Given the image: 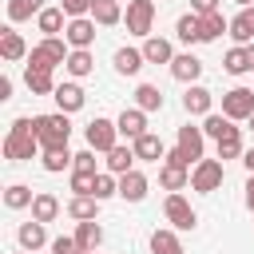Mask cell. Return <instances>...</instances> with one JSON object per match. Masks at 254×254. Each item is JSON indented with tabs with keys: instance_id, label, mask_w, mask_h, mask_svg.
I'll return each mask as SVG.
<instances>
[{
	"instance_id": "6da1fadb",
	"label": "cell",
	"mask_w": 254,
	"mask_h": 254,
	"mask_svg": "<svg viewBox=\"0 0 254 254\" xmlns=\"http://www.w3.org/2000/svg\"><path fill=\"white\" fill-rule=\"evenodd\" d=\"M36 155H44V147L36 139V119H28V115L12 119L8 135H4V159L8 163H32Z\"/></svg>"
},
{
	"instance_id": "7a4b0ae2",
	"label": "cell",
	"mask_w": 254,
	"mask_h": 254,
	"mask_svg": "<svg viewBox=\"0 0 254 254\" xmlns=\"http://www.w3.org/2000/svg\"><path fill=\"white\" fill-rule=\"evenodd\" d=\"M36 139H40L44 151H52V147H67V139H71V119H67L64 111L36 115Z\"/></svg>"
},
{
	"instance_id": "3957f363",
	"label": "cell",
	"mask_w": 254,
	"mask_h": 254,
	"mask_svg": "<svg viewBox=\"0 0 254 254\" xmlns=\"http://www.w3.org/2000/svg\"><path fill=\"white\" fill-rule=\"evenodd\" d=\"M67 40H60V36H44L32 52H28V67H36V71H56L60 64H67V48H64Z\"/></svg>"
},
{
	"instance_id": "277c9868",
	"label": "cell",
	"mask_w": 254,
	"mask_h": 254,
	"mask_svg": "<svg viewBox=\"0 0 254 254\" xmlns=\"http://www.w3.org/2000/svg\"><path fill=\"white\" fill-rule=\"evenodd\" d=\"M83 135H87V147H91V151H99V155H107L111 147H119V123H115V119L95 115V119L83 127Z\"/></svg>"
},
{
	"instance_id": "5b68a950",
	"label": "cell",
	"mask_w": 254,
	"mask_h": 254,
	"mask_svg": "<svg viewBox=\"0 0 254 254\" xmlns=\"http://www.w3.org/2000/svg\"><path fill=\"white\" fill-rule=\"evenodd\" d=\"M222 179H226L222 159H202V163H194V171H190V190H198V194H214V190L222 187Z\"/></svg>"
},
{
	"instance_id": "8992f818",
	"label": "cell",
	"mask_w": 254,
	"mask_h": 254,
	"mask_svg": "<svg viewBox=\"0 0 254 254\" xmlns=\"http://www.w3.org/2000/svg\"><path fill=\"white\" fill-rule=\"evenodd\" d=\"M123 20H127V32L131 36L147 40L151 28H155V0H131L127 12H123Z\"/></svg>"
},
{
	"instance_id": "52a82bcc",
	"label": "cell",
	"mask_w": 254,
	"mask_h": 254,
	"mask_svg": "<svg viewBox=\"0 0 254 254\" xmlns=\"http://www.w3.org/2000/svg\"><path fill=\"white\" fill-rule=\"evenodd\" d=\"M163 214H167L171 230H194V226H198V214H194V206H190L183 194H167V198H163Z\"/></svg>"
},
{
	"instance_id": "ba28073f",
	"label": "cell",
	"mask_w": 254,
	"mask_h": 254,
	"mask_svg": "<svg viewBox=\"0 0 254 254\" xmlns=\"http://www.w3.org/2000/svg\"><path fill=\"white\" fill-rule=\"evenodd\" d=\"M222 115L234 119V123L250 119V115H254V87H230V91L222 95Z\"/></svg>"
},
{
	"instance_id": "9c48e42d",
	"label": "cell",
	"mask_w": 254,
	"mask_h": 254,
	"mask_svg": "<svg viewBox=\"0 0 254 254\" xmlns=\"http://www.w3.org/2000/svg\"><path fill=\"white\" fill-rule=\"evenodd\" d=\"M175 147L187 155V163H190V167H194V163H202V159H206V155H202V151H206V135H202V127L183 123V127H179V143H175Z\"/></svg>"
},
{
	"instance_id": "30bf717a",
	"label": "cell",
	"mask_w": 254,
	"mask_h": 254,
	"mask_svg": "<svg viewBox=\"0 0 254 254\" xmlns=\"http://www.w3.org/2000/svg\"><path fill=\"white\" fill-rule=\"evenodd\" d=\"M187 183H190V167H187V163H175V159H163V167H159V187L171 190V194H179Z\"/></svg>"
},
{
	"instance_id": "8fae6325",
	"label": "cell",
	"mask_w": 254,
	"mask_h": 254,
	"mask_svg": "<svg viewBox=\"0 0 254 254\" xmlns=\"http://www.w3.org/2000/svg\"><path fill=\"white\" fill-rule=\"evenodd\" d=\"M95 20L91 16H79V20H67V28H64V40L71 44V48H91L95 44Z\"/></svg>"
},
{
	"instance_id": "7c38bea8",
	"label": "cell",
	"mask_w": 254,
	"mask_h": 254,
	"mask_svg": "<svg viewBox=\"0 0 254 254\" xmlns=\"http://www.w3.org/2000/svg\"><path fill=\"white\" fill-rule=\"evenodd\" d=\"M171 75L190 87V83H198V75H202V60H198L194 52H179V56L171 60Z\"/></svg>"
},
{
	"instance_id": "4fadbf2b",
	"label": "cell",
	"mask_w": 254,
	"mask_h": 254,
	"mask_svg": "<svg viewBox=\"0 0 254 254\" xmlns=\"http://www.w3.org/2000/svg\"><path fill=\"white\" fill-rule=\"evenodd\" d=\"M210 107H214V95H210L202 83H190V87L183 91V111H187V115H202V119H206Z\"/></svg>"
},
{
	"instance_id": "5bb4252c",
	"label": "cell",
	"mask_w": 254,
	"mask_h": 254,
	"mask_svg": "<svg viewBox=\"0 0 254 254\" xmlns=\"http://www.w3.org/2000/svg\"><path fill=\"white\" fill-rule=\"evenodd\" d=\"M147 190H151V183H147L143 171H127V175H119V198H123V202H143Z\"/></svg>"
},
{
	"instance_id": "9a60e30c",
	"label": "cell",
	"mask_w": 254,
	"mask_h": 254,
	"mask_svg": "<svg viewBox=\"0 0 254 254\" xmlns=\"http://www.w3.org/2000/svg\"><path fill=\"white\" fill-rule=\"evenodd\" d=\"M52 99H56V107H60L64 115H75V111L83 107V99H87V95H83V87H79L75 79H67V83H60V87H56V95H52Z\"/></svg>"
},
{
	"instance_id": "2e32d148",
	"label": "cell",
	"mask_w": 254,
	"mask_h": 254,
	"mask_svg": "<svg viewBox=\"0 0 254 254\" xmlns=\"http://www.w3.org/2000/svg\"><path fill=\"white\" fill-rule=\"evenodd\" d=\"M115 123H119V135H127L131 143H135L139 135H147V111H139V107H123Z\"/></svg>"
},
{
	"instance_id": "e0dca14e",
	"label": "cell",
	"mask_w": 254,
	"mask_h": 254,
	"mask_svg": "<svg viewBox=\"0 0 254 254\" xmlns=\"http://www.w3.org/2000/svg\"><path fill=\"white\" fill-rule=\"evenodd\" d=\"M135 159H143V163H159V159H167V143L155 135V131H147V135H139L135 143Z\"/></svg>"
},
{
	"instance_id": "ac0fdd59",
	"label": "cell",
	"mask_w": 254,
	"mask_h": 254,
	"mask_svg": "<svg viewBox=\"0 0 254 254\" xmlns=\"http://www.w3.org/2000/svg\"><path fill=\"white\" fill-rule=\"evenodd\" d=\"M16 242H20V250H28V254H32V250H40V246H52V242H48V230H44V222H36V218H32V222H20V230H16Z\"/></svg>"
},
{
	"instance_id": "d6986e66",
	"label": "cell",
	"mask_w": 254,
	"mask_h": 254,
	"mask_svg": "<svg viewBox=\"0 0 254 254\" xmlns=\"http://www.w3.org/2000/svg\"><path fill=\"white\" fill-rule=\"evenodd\" d=\"M0 56H4L8 64L28 60V44H24V36H20L16 28H4V32H0Z\"/></svg>"
},
{
	"instance_id": "ffe728a7",
	"label": "cell",
	"mask_w": 254,
	"mask_h": 254,
	"mask_svg": "<svg viewBox=\"0 0 254 254\" xmlns=\"http://www.w3.org/2000/svg\"><path fill=\"white\" fill-rule=\"evenodd\" d=\"M111 64H115V71H119V75H139L147 60H143V48H115Z\"/></svg>"
},
{
	"instance_id": "44dd1931",
	"label": "cell",
	"mask_w": 254,
	"mask_h": 254,
	"mask_svg": "<svg viewBox=\"0 0 254 254\" xmlns=\"http://www.w3.org/2000/svg\"><path fill=\"white\" fill-rule=\"evenodd\" d=\"M60 198L52 194V190H36V198H32V218L36 222H56L60 218Z\"/></svg>"
},
{
	"instance_id": "7402d4cb",
	"label": "cell",
	"mask_w": 254,
	"mask_h": 254,
	"mask_svg": "<svg viewBox=\"0 0 254 254\" xmlns=\"http://www.w3.org/2000/svg\"><path fill=\"white\" fill-rule=\"evenodd\" d=\"M64 71H67L71 79H83V75H91V71H95V56H91V48H71V56H67Z\"/></svg>"
},
{
	"instance_id": "603a6c76",
	"label": "cell",
	"mask_w": 254,
	"mask_h": 254,
	"mask_svg": "<svg viewBox=\"0 0 254 254\" xmlns=\"http://www.w3.org/2000/svg\"><path fill=\"white\" fill-rule=\"evenodd\" d=\"M175 36H179L183 44H202V16L183 12V16L175 20Z\"/></svg>"
},
{
	"instance_id": "cb8c5ba5",
	"label": "cell",
	"mask_w": 254,
	"mask_h": 254,
	"mask_svg": "<svg viewBox=\"0 0 254 254\" xmlns=\"http://www.w3.org/2000/svg\"><path fill=\"white\" fill-rule=\"evenodd\" d=\"M143 60H147V64H171V60H175L171 40H163V36H147V40H143Z\"/></svg>"
},
{
	"instance_id": "d4e9b609",
	"label": "cell",
	"mask_w": 254,
	"mask_h": 254,
	"mask_svg": "<svg viewBox=\"0 0 254 254\" xmlns=\"http://www.w3.org/2000/svg\"><path fill=\"white\" fill-rule=\"evenodd\" d=\"M99 214V198L95 194H71V202H67V218H75V222H91Z\"/></svg>"
},
{
	"instance_id": "484cf974",
	"label": "cell",
	"mask_w": 254,
	"mask_h": 254,
	"mask_svg": "<svg viewBox=\"0 0 254 254\" xmlns=\"http://www.w3.org/2000/svg\"><path fill=\"white\" fill-rule=\"evenodd\" d=\"M71 238H75L87 254H95V250L103 246V226H99L95 218H91V222H75V234H71Z\"/></svg>"
},
{
	"instance_id": "4316f807",
	"label": "cell",
	"mask_w": 254,
	"mask_h": 254,
	"mask_svg": "<svg viewBox=\"0 0 254 254\" xmlns=\"http://www.w3.org/2000/svg\"><path fill=\"white\" fill-rule=\"evenodd\" d=\"M91 20H95L99 28H115V24L123 20V4H119V0H95V4H91Z\"/></svg>"
},
{
	"instance_id": "83f0119b",
	"label": "cell",
	"mask_w": 254,
	"mask_h": 254,
	"mask_svg": "<svg viewBox=\"0 0 254 254\" xmlns=\"http://www.w3.org/2000/svg\"><path fill=\"white\" fill-rule=\"evenodd\" d=\"M151 254H187V250H183L179 230H171V226L155 230V234H151Z\"/></svg>"
},
{
	"instance_id": "f1b7e54d",
	"label": "cell",
	"mask_w": 254,
	"mask_h": 254,
	"mask_svg": "<svg viewBox=\"0 0 254 254\" xmlns=\"http://www.w3.org/2000/svg\"><path fill=\"white\" fill-rule=\"evenodd\" d=\"M230 36H234V44H238V48L254 44V8H242V12L230 20Z\"/></svg>"
},
{
	"instance_id": "f546056e",
	"label": "cell",
	"mask_w": 254,
	"mask_h": 254,
	"mask_svg": "<svg viewBox=\"0 0 254 254\" xmlns=\"http://www.w3.org/2000/svg\"><path fill=\"white\" fill-rule=\"evenodd\" d=\"M24 83L32 95H56V87H60L52 71H36V67H24Z\"/></svg>"
},
{
	"instance_id": "4dcf8cb0",
	"label": "cell",
	"mask_w": 254,
	"mask_h": 254,
	"mask_svg": "<svg viewBox=\"0 0 254 254\" xmlns=\"http://www.w3.org/2000/svg\"><path fill=\"white\" fill-rule=\"evenodd\" d=\"M40 163H44V171H48V175H60V171L75 167V155H71L67 147H52V151H44V155H40Z\"/></svg>"
},
{
	"instance_id": "1f68e13d",
	"label": "cell",
	"mask_w": 254,
	"mask_h": 254,
	"mask_svg": "<svg viewBox=\"0 0 254 254\" xmlns=\"http://www.w3.org/2000/svg\"><path fill=\"white\" fill-rule=\"evenodd\" d=\"M107 171L111 175H127V171H135V147H111L107 151Z\"/></svg>"
},
{
	"instance_id": "d6a6232c",
	"label": "cell",
	"mask_w": 254,
	"mask_h": 254,
	"mask_svg": "<svg viewBox=\"0 0 254 254\" xmlns=\"http://www.w3.org/2000/svg\"><path fill=\"white\" fill-rule=\"evenodd\" d=\"M36 28H40L44 36H60V32L67 28V16H64V8H44V12L36 16Z\"/></svg>"
},
{
	"instance_id": "836d02e7",
	"label": "cell",
	"mask_w": 254,
	"mask_h": 254,
	"mask_svg": "<svg viewBox=\"0 0 254 254\" xmlns=\"http://www.w3.org/2000/svg\"><path fill=\"white\" fill-rule=\"evenodd\" d=\"M44 8H48L44 0H8V20H12V24H24V20L40 16Z\"/></svg>"
},
{
	"instance_id": "e575fe53",
	"label": "cell",
	"mask_w": 254,
	"mask_h": 254,
	"mask_svg": "<svg viewBox=\"0 0 254 254\" xmlns=\"http://www.w3.org/2000/svg\"><path fill=\"white\" fill-rule=\"evenodd\" d=\"M135 107L139 111H163V91L155 83H139L135 87Z\"/></svg>"
},
{
	"instance_id": "d590c367",
	"label": "cell",
	"mask_w": 254,
	"mask_h": 254,
	"mask_svg": "<svg viewBox=\"0 0 254 254\" xmlns=\"http://www.w3.org/2000/svg\"><path fill=\"white\" fill-rule=\"evenodd\" d=\"M246 151H242V127H230L222 139H218V159L226 163V159H242Z\"/></svg>"
},
{
	"instance_id": "8d00e7d4",
	"label": "cell",
	"mask_w": 254,
	"mask_h": 254,
	"mask_svg": "<svg viewBox=\"0 0 254 254\" xmlns=\"http://www.w3.org/2000/svg\"><path fill=\"white\" fill-rule=\"evenodd\" d=\"M32 187H24V183H8L4 187V206L8 210H24V206H32Z\"/></svg>"
},
{
	"instance_id": "74e56055",
	"label": "cell",
	"mask_w": 254,
	"mask_h": 254,
	"mask_svg": "<svg viewBox=\"0 0 254 254\" xmlns=\"http://www.w3.org/2000/svg\"><path fill=\"white\" fill-rule=\"evenodd\" d=\"M222 32H230V20H226L222 12H210V16H202V44L218 40Z\"/></svg>"
},
{
	"instance_id": "f35d334b",
	"label": "cell",
	"mask_w": 254,
	"mask_h": 254,
	"mask_svg": "<svg viewBox=\"0 0 254 254\" xmlns=\"http://www.w3.org/2000/svg\"><path fill=\"white\" fill-rule=\"evenodd\" d=\"M230 127H234V119H226V115H218V111H210V115L202 119V135H206V139H214V143H218Z\"/></svg>"
},
{
	"instance_id": "ab89813d",
	"label": "cell",
	"mask_w": 254,
	"mask_h": 254,
	"mask_svg": "<svg viewBox=\"0 0 254 254\" xmlns=\"http://www.w3.org/2000/svg\"><path fill=\"white\" fill-rule=\"evenodd\" d=\"M222 67H226L230 75H246V71H250V56H246V48H238V44H234V48L226 52Z\"/></svg>"
},
{
	"instance_id": "60d3db41",
	"label": "cell",
	"mask_w": 254,
	"mask_h": 254,
	"mask_svg": "<svg viewBox=\"0 0 254 254\" xmlns=\"http://www.w3.org/2000/svg\"><path fill=\"white\" fill-rule=\"evenodd\" d=\"M99 202H107L111 194H119V175H111V171H99L95 175V190H91Z\"/></svg>"
},
{
	"instance_id": "b9f144b4",
	"label": "cell",
	"mask_w": 254,
	"mask_h": 254,
	"mask_svg": "<svg viewBox=\"0 0 254 254\" xmlns=\"http://www.w3.org/2000/svg\"><path fill=\"white\" fill-rule=\"evenodd\" d=\"M91 4H95V0H60V8H64V16H67V20L91 16Z\"/></svg>"
},
{
	"instance_id": "7bdbcfd3",
	"label": "cell",
	"mask_w": 254,
	"mask_h": 254,
	"mask_svg": "<svg viewBox=\"0 0 254 254\" xmlns=\"http://www.w3.org/2000/svg\"><path fill=\"white\" fill-rule=\"evenodd\" d=\"M91 190H95V175L71 171V194H91Z\"/></svg>"
},
{
	"instance_id": "ee69618b",
	"label": "cell",
	"mask_w": 254,
	"mask_h": 254,
	"mask_svg": "<svg viewBox=\"0 0 254 254\" xmlns=\"http://www.w3.org/2000/svg\"><path fill=\"white\" fill-rule=\"evenodd\" d=\"M71 171H83V175H99V171H95V151H91V147H83V151L75 155V167H71Z\"/></svg>"
},
{
	"instance_id": "f6af8a7d",
	"label": "cell",
	"mask_w": 254,
	"mask_h": 254,
	"mask_svg": "<svg viewBox=\"0 0 254 254\" xmlns=\"http://www.w3.org/2000/svg\"><path fill=\"white\" fill-rule=\"evenodd\" d=\"M52 254H87L75 238H52Z\"/></svg>"
},
{
	"instance_id": "bcb514c9",
	"label": "cell",
	"mask_w": 254,
	"mask_h": 254,
	"mask_svg": "<svg viewBox=\"0 0 254 254\" xmlns=\"http://www.w3.org/2000/svg\"><path fill=\"white\" fill-rule=\"evenodd\" d=\"M190 12L194 16H210V12H222V8H218V0H190Z\"/></svg>"
},
{
	"instance_id": "7dc6e473",
	"label": "cell",
	"mask_w": 254,
	"mask_h": 254,
	"mask_svg": "<svg viewBox=\"0 0 254 254\" xmlns=\"http://www.w3.org/2000/svg\"><path fill=\"white\" fill-rule=\"evenodd\" d=\"M0 99H12V79L0 75Z\"/></svg>"
},
{
	"instance_id": "c3c4849f",
	"label": "cell",
	"mask_w": 254,
	"mask_h": 254,
	"mask_svg": "<svg viewBox=\"0 0 254 254\" xmlns=\"http://www.w3.org/2000/svg\"><path fill=\"white\" fill-rule=\"evenodd\" d=\"M246 206H250V214H254V175L246 179Z\"/></svg>"
},
{
	"instance_id": "681fc988",
	"label": "cell",
	"mask_w": 254,
	"mask_h": 254,
	"mask_svg": "<svg viewBox=\"0 0 254 254\" xmlns=\"http://www.w3.org/2000/svg\"><path fill=\"white\" fill-rule=\"evenodd\" d=\"M242 167H246V171H250V175H254V147H250V151H246V155H242Z\"/></svg>"
},
{
	"instance_id": "f907efd6",
	"label": "cell",
	"mask_w": 254,
	"mask_h": 254,
	"mask_svg": "<svg viewBox=\"0 0 254 254\" xmlns=\"http://www.w3.org/2000/svg\"><path fill=\"white\" fill-rule=\"evenodd\" d=\"M246 56H250V71H254V44H246Z\"/></svg>"
},
{
	"instance_id": "816d5d0a",
	"label": "cell",
	"mask_w": 254,
	"mask_h": 254,
	"mask_svg": "<svg viewBox=\"0 0 254 254\" xmlns=\"http://www.w3.org/2000/svg\"><path fill=\"white\" fill-rule=\"evenodd\" d=\"M234 4H238V8H254V0H234Z\"/></svg>"
},
{
	"instance_id": "f5cc1de1",
	"label": "cell",
	"mask_w": 254,
	"mask_h": 254,
	"mask_svg": "<svg viewBox=\"0 0 254 254\" xmlns=\"http://www.w3.org/2000/svg\"><path fill=\"white\" fill-rule=\"evenodd\" d=\"M246 123H250V131H254V115H250V119H246Z\"/></svg>"
},
{
	"instance_id": "db71d44e",
	"label": "cell",
	"mask_w": 254,
	"mask_h": 254,
	"mask_svg": "<svg viewBox=\"0 0 254 254\" xmlns=\"http://www.w3.org/2000/svg\"><path fill=\"white\" fill-rule=\"evenodd\" d=\"M119 4H131V0H119Z\"/></svg>"
},
{
	"instance_id": "11a10c76",
	"label": "cell",
	"mask_w": 254,
	"mask_h": 254,
	"mask_svg": "<svg viewBox=\"0 0 254 254\" xmlns=\"http://www.w3.org/2000/svg\"><path fill=\"white\" fill-rule=\"evenodd\" d=\"M16 254H28V250H16Z\"/></svg>"
},
{
	"instance_id": "9f6ffc18",
	"label": "cell",
	"mask_w": 254,
	"mask_h": 254,
	"mask_svg": "<svg viewBox=\"0 0 254 254\" xmlns=\"http://www.w3.org/2000/svg\"><path fill=\"white\" fill-rule=\"evenodd\" d=\"M95 254H99V250H95Z\"/></svg>"
}]
</instances>
